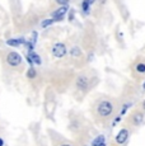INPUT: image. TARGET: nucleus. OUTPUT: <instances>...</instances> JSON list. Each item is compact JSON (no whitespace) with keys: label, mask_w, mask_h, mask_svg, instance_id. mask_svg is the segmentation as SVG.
I'll return each instance as SVG.
<instances>
[{"label":"nucleus","mask_w":145,"mask_h":146,"mask_svg":"<svg viewBox=\"0 0 145 146\" xmlns=\"http://www.w3.org/2000/svg\"><path fill=\"white\" fill-rule=\"evenodd\" d=\"M27 76L29 78V79H35L36 78V70L33 69V67H31L28 70V72H27Z\"/></svg>","instance_id":"nucleus-14"},{"label":"nucleus","mask_w":145,"mask_h":146,"mask_svg":"<svg viewBox=\"0 0 145 146\" xmlns=\"http://www.w3.org/2000/svg\"><path fill=\"white\" fill-rule=\"evenodd\" d=\"M89 7H90V5L88 4L87 1H85V0H83V4H82V8H83V12H84L85 14H88L89 13Z\"/></svg>","instance_id":"nucleus-15"},{"label":"nucleus","mask_w":145,"mask_h":146,"mask_svg":"<svg viewBox=\"0 0 145 146\" xmlns=\"http://www.w3.org/2000/svg\"><path fill=\"white\" fill-rule=\"evenodd\" d=\"M55 1L60 5H68V3L70 1V0H55Z\"/></svg>","instance_id":"nucleus-16"},{"label":"nucleus","mask_w":145,"mask_h":146,"mask_svg":"<svg viewBox=\"0 0 145 146\" xmlns=\"http://www.w3.org/2000/svg\"><path fill=\"white\" fill-rule=\"evenodd\" d=\"M113 112V106L110 100H103L97 106V113L103 118H108Z\"/></svg>","instance_id":"nucleus-1"},{"label":"nucleus","mask_w":145,"mask_h":146,"mask_svg":"<svg viewBox=\"0 0 145 146\" xmlns=\"http://www.w3.org/2000/svg\"><path fill=\"white\" fill-rule=\"evenodd\" d=\"M26 46L28 48V51H33V43L32 42H26Z\"/></svg>","instance_id":"nucleus-17"},{"label":"nucleus","mask_w":145,"mask_h":146,"mask_svg":"<svg viewBox=\"0 0 145 146\" xmlns=\"http://www.w3.org/2000/svg\"><path fill=\"white\" fill-rule=\"evenodd\" d=\"M28 57L31 58V60H32V62H33V64H37V65H41V62H42V61H41V57L37 55V53L33 52V51H29V53H28Z\"/></svg>","instance_id":"nucleus-10"},{"label":"nucleus","mask_w":145,"mask_h":146,"mask_svg":"<svg viewBox=\"0 0 145 146\" xmlns=\"http://www.w3.org/2000/svg\"><path fill=\"white\" fill-rule=\"evenodd\" d=\"M7 62L9 64L10 66H18V65H21V62H22V56L15 51L9 52L7 56Z\"/></svg>","instance_id":"nucleus-2"},{"label":"nucleus","mask_w":145,"mask_h":146,"mask_svg":"<svg viewBox=\"0 0 145 146\" xmlns=\"http://www.w3.org/2000/svg\"><path fill=\"white\" fill-rule=\"evenodd\" d=\"M143 89H145V83L143 84Z\"/></svg>","instance_id":"nucleus-24"},{"label":"nucleus","mask_w":145,"mask_h":146,"mask_svg":"<svg viewBox=\"0 0 145 146\" xmlns=\"http://www.w3.org/2000/svg\"><path fill=\"white\" fill-rule=\"evenodd\" d=\"M135 69H136V71H138V72H140V74H143V72H145V64H144V62L138 64Z\"/></svg>","instance_id":"nucleus-13"},{"label":"nucleus","mask_w":145,"mask_h":146,"mask_svg":"<svg viewBox=\"0 0 145 146\" xmlns=\"http://www.w3.org/2000/svg\"><path fill=\"white\" fill-rule=\"evenodd\" d=\"M4 145V141H3V139H0V146Z\"/></svg>","instance_id":"nucleus-21"},{"label":"nucleus","mask_w":145,"mask_h":146,"mask_svg":"<svg viewBox=\"0 0 145 146\" xmlns=\"http://www.w3.org/2000/svg\"><path fill=\"white\" fill-rule=\"evenodd\" d=\"M129 106H130V104H126V106H124V107H122L121 114H125V113H126V111H127V108H129Z\"/></svg>","instance_id":"nucleus-18"},{"label":"nucleus","mask_w":145,"mask_h":146,"mask_svg":"<svg viewBox=\"0 0 145 146\" xmlns=\"http://www.w3.org/2000/svg\"><path fill=\"white\" fill-rule=\"evenodd\" d=\"M92 146H106V137L103 135H99L92 142Z\"/></svg>","instance_id":"nucleus-9"},{"label":"nucleus","mask_w":145,"mask_h":146,"mask_svg":"<svg viewBox=\"0 0 145 146\" xmlns=\"http://www.w3.org/2000/svg\"><path fill=\"white\" fill-rule=\"evenodd\" d=\"M85 1H87L89 5H92V4H93V3H94V1H96V0H85Z\"/></svg>","instance_id":"nucleus-20"},{"label":"nucleus","mask_w":145,"mask_h":146,"mask_svg":"<svg viewBox=\"0 0 145 146\" xmlns=\"http://www.w3.org/2000/svg\"><path fill=\"white\" fill-rule=\"evenodd\" d=\"M54 22H55L54 18H52V19H46V21H43L42 23H41V27H42V28H47L49 26H51Z\"/></svg>","instance_id":"nucleus-12"},{"label":"nucleus","mask_w":145,"mask_h":146,"mask_svg":"<svg viewBox=\"0 0 145 146\" xmlns=\"http://www.w3.org/2000/svg\"><path fill=\"white\" fill-rule=\"evenodd\" d=\"M131 119H132V123L135 126H139L141 122H143L144 119V116L140 113V112H135V113L132 114V117H131Z\"/></svg>","instance_id":"nucleus-7"},{"label":"nucleus","mask_w":145,"mask_h":146,"mask_svg":"<svg viewBox=\"0 0 145 146\" xmlns=\"http://www.w3.org/2000/svg\"><path fill=\"white\" fill-rule=\"evenodd\" d=\"M120 119H121V118H120V117H117V118H116L115 121H113V126H115L116 123H118V122H120Z\"/></svg>","instance_id":"nucleus-19"},{"label":"nucleus","mask_w":145,"mask_h":146,"mask_svg":"<svg viewBox=\"0 0 145 146\" xmlns=\"http://www.w3.org/2000/svg\"><path fill=\"white\" fill-rule=\"evenodd\" d=\"M127 139H129V130H127V128H121V130L118 131V133L116 135L115 140H116V144L122 145L127 141Z\"/></svg>","instance_id":"nucleus-4"},{"label":"nucleus","mask_w":145,"mask_h":146,"mask_svg":"<svg viewBox=\"0 0 145 146\" xmlns=\"http://www.w3.org/2000/svg\"><path fill=\"white\" fill-rule=\"evenodd\" d=\"M143 108L145 109V100H144V103H143Z\"/></svg>","instance_id":"nucleus-23"},{"label":"nucleus","mask_w":145,"mask_h":146,"mask_svg":"<svg viewBox=\"0 0 145 146\" xmlns=\"http://www.w3.org/2000/svg\"><path fill=\"white\" fill-rule=\"evenodd\" d=\"M52 55L55 56V57H57V58H61V57H64V56L66 55V47H65V44L64 43H55L54 44V47H52Z\"/></svg>","instance_id":"nucleus-3"},{"label":"nucleus","mask_w":145,"mask_h":146,"mask_svg":"<svg viewBox=\"0 0 145 146\" xmlns=\"http://www.w3.org/2000/svg\"><path fill=\"white\" fill-rule=\"evenodd\" d=\"M23 43H26V40H24V38H15V40H8L7 41L8 46H12V47H18Z\"/></svg>","instance_id":"nucleus-8"},{"label":"nucleus","mask_w":145,"mask_h":146,"mask_svg":"<svg viewBox=\"0 0 145 146\" xmlns=\"http://www.w3.org/2000/svg\"><path fill=\"white\" fill-rule=\"evenodd\" d=\"M68 10H69L68 5H61V8H59L57 10H55V12L52 13V18H54L55 21H60V19H63V17L65 15Z\"/></svg>","instance_id":"nucleus-5"},{"label":"nucleus","mask_w":145,"mask_h":146,"mask_svg":"<svg viewBox=\"0 0 145 146\" xmlns=\"http://www.w3.org/2000/svg\"><path fill=\"white\" fill-rule=\"evenodd\" d=\"M76 86L80 89V90H87L89 83H88V78L85 76H79L76 79Z\"/></svg>","instance_id":"nucleus-6"},{"label":"nucleus","mask_w":145,"mask_h":146,"mask_svg":"<svg viewBox=\"0 0 145 146\" xmlns=\"http://www.w3.org/2000/svg\"><path fill=\"white\" fill-rule=\"evenodd\" d=\"M70 53H71L72 57H79V56L82 55V52H80V48H79V47H72Z\"/></svg>","instance_id":"nucleus-11"},{"label":"nucleus","mask_w":145,"mask_h":146,"mask_svg":"<svg viewBox=\"0 0 145 146\" xmlns=\"http://www.w3.org/2000/svg\"><path fill=\"white\" fill-rule=\"evenodd\" d=\"M61 146H71V145H69V144H64V145H61Z\"/></svg>","instance_id":"nucleus-22"}]
</instances>
